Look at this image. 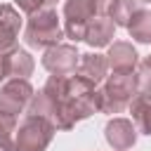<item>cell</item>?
I'll return each mask as SVG.
<instances>
[{
	"label": "cell",
	"mask_w": 151,
	"mask_h": 151,
	"mask_svg": "<svg viewBox=\"0 0 151 151\" xmlns=\"http://www.w3.org/2000/svg\"><path fill=\"white\" fill-rule=\"evenodd\" d=\"M94 111H99L97 85L76 73L50 76L28 104V113L52 120L57 130H71Z\"/></svg>",
	"instance_id": "cell-1"
},
{
	"label": "cell",
	"mask_w": 151,
	"mask_h": 151,
	"mask_svg": "<svg viewBox=\"0 0 151 151\" xmlns=\"http://www.w3.org/2000/svg\"><path fill=\"white\" fill-rule=\"evenodd\" d=\"M54 132L57 127L52 120L26 113L17 127V151H45L52 144Z\"/></svg>",
	"instance_id": "cell-4"
},
{
	"label": "cell",
	"mask_w": 151,
	"mask_h": 151,
	"mask_svg": "<svg viewBox=\"0 0 151 151\" xmlns=\"http://www.w3.org/2000/svg\"><path fill=\"white\" fill-rule=\"evenodd\" d=\"M127 109H130V113H132V123H134L137 132L151 137V94L137 92Z\"/></svg>",
	"instance_id": "cell-14"
},
{
	"label": "cell",
	"mask_w": 151,
	"mask_h": 151,
	"mask_svg": "<svg viewBox=\"0 0 151 151\" xmlns=\"http://www.w3.org/2000/svg\"><path fill=\"white\" fill-rule=\"evenodd\" d=\"M97 0H66L64 2V33L71 40H85L87 24L94 19Z\"/></svg>",
	"instance_id": "cell-5"
},
{
	"label": "cell",
	"mask_w": 151,
	"mask_h": 151,
	"mask_svg": "<svg viewBox=\"0 0 151 151\" xmlns=\"http://www.w3.org/2000/svg\"><path fill=\"white\" fill-rule=\"evenodd\" d=\"M137 90L151 94V57H144L137 64Z\"/></svg>",
	"instance_id": "cell-18"
},
{
	"label": "cell",
	"mask_w": 151,
	"mask_h": 151,
	"mask_svg": "<svg viewBox=\"0 0 151 151\" xmlns=\"http://www.w3.org/2000/svg\"><path fill=\"white\" fill-rule=\"evenodd\" d=\"M106 73H109V59H106V54H99V52L80 54L78 76H83V78H87L90 83L99 85V83L106 80Z\"/></svg>",
	"instance_id": "cell-12"
},
{
	"label": "cell",
	"mask_w": 151,
	"mask_h": 151,
	"mask_svg": "<svg viewBox=\"0 0 151 151\" xmlns=\"http://www.w3.org/2000/svg\"><path fill=\"white\" fill-rule=\"evenodd\" d=\"M14 2H17V7H19L21 12H26L28 17L47 7V5H45V0H14Z\"/></svg>",
	"instance_id": "cell-19"
},
{
	"label": "cell",
	"mask_w": 151,
	"mask_h": 151,
	"mask_svg": "<svg viewBox=\"0 0 151 151\" xmlns=\"http://www.w3.org/2000/svg\"><path fill=\"white\" fill-rule=\"evenodd\" d=\"M137 76L134 73H113L97 90V101L101 113H120L130 106L137 94Z\"/></svg>",
	"instance_id": "cell-3"
},
{
	"label": "cell",
	"mask_w": 151,
	"mask_h": 151,
	"mask_svg": "<svg viewBox=\"0 0 151 151\" xmlns=\"http://www.w3.org/2000/svg\"><path fill=\"white\" fill-rule=\"evenodd\" d=\"M54 2H57V0H45V5H47V7H52Z\"/></svg>",
	"instance_id": "cell-20"
},
{
	"label": "cell",
	"mask_w": 151,
	"mask_h": 151,
	"mask_svg": "<svg viewBox=\"0 0 151 151\" xmlns=\"http://www.w3.org/2000/svg\"><path fill=\"white\" fill-rule=\"evenodd\" d=\"M109 68H113V73H134L137 64H139V54L132 47V42L127 40H113L109 45Z\"/></svg>",
	"instance_id": "cell-10"
},
{
	"label": "cell",
	"mask_w": 151,
	"mask_h": 151,
	"mask_svg": "<svg viewBox=\"0 0 151 151\" xmlns=\"http://www.w3.org/2000/svg\"><path fill=\"white\" fill-rule=\"evenodd\" d=\"M137 127L132 120L127 118H111L106 125H104V137L109 142V146L113 151H127L134 146L137 142Z\"/></svg>",
	"instance_id": "cell-9"
},
{
	"label": "cell",
	"mask_w": 151,
	"mask_h": 151,
	"mask_svg": "<svg viewBox=\"0 0 151 151\" xmlns=\"http://www.w3.org/2000/svg\"><path fill=\"white\" fill-rule=\"evenodd\" d=\"M127 33L134 42H151V12L149 9H137L134 17L127 24Z\"/></svg>",
	"instance_id": "cell-15"
},
{
	"label": "cell",
	"mask_w": 151,
	"mask_h": 151,
	"mask_svg": "<svg viewBox=\"0 0 151 151\" xmlns=\"http://www.w3.org/2000/svg\"><path fill=\"white\" fill-rule=\"evenodd\" d=\"M17 116L0 113V151H17Z\"/></svg>",
	"instance_id": "cell-17"
},
{
	"label": "cell",
	"mask_w": 151,
	"mask_h": 151,
	"mask_svg": "<svg viewBox=\"0 0 151 151\" xmlns=\"http://www.w3.org/2000/svg\"><path fill=\"white\" fill-rule=\"evenodd\" d=\"M42 66L52 73V76H71L78 71V64H80V52L76 50V45H54L50 50H45L42 54Z\"/></svg>",
	"instance_id": "cell-7"
},
{
	"label": "cell",
	"mask_w": 151,
	"mask_h": 151,
	"mask_svg": "<svg viewBox=\"0 0 151 151\" xmlns=\"http://www.w3.org/2000/svg\"><path fill=\"white\" fill-rule=\"evenodd\" d=\"M21 31V14L14 5H0V52L17 47V38Z\"/></svg>",
	"instance_id": "cell-11"
},
{
	"label": "cell",
	"mask_w": 151,
	"mask_h": 151,
	"mask_svg": "<svg viewBox=\"0 0 151 151\" xmlns=\"http://www.w3.org/2000/svg\"><path fill=\"white\" fill-rule=\"evenodd\" d=\"M139 2H151V0H139Z\"/></svg>",
	"instance_id": "cell-21"
},
{
	"label": "cell",
	"mask_w": 151,
	"mask_h": 151,
	"mask_svg": "<svg viewBox=\"0 0 151 151\" xmlns=\"http://www.w3.org/2000/svg\"><path fill=\"white\" fill-rule=\"evenodd\" d=\"M113 33H116V24L109 19V17H94L90 24H87V31H85V42L90 47H109L113 42Z\"/></svg>",
	"instance_id": "cell-13"
},
{
	"label": "cell",
	"mask_w": 151,
	"mask_h": 151,
	"mask_svg": "<svg viewBox=\"0 0 151 151\" xmlns=\"http://www.w3.org/2000/svg\"><path fill=\"white\" fill-rule=\"evenodd\" d=\"M33 68H35V61L26 50L12 47L7 52H0V83L7 78H26L28 80Z\"/></svg>",
	"instance_id": "cell-8"
},
{
	"label": "cell",
	"mask_w": 151,
	"mask_h": 151,
	"mask_svg": "<svg viewBox=\"0 0 151 151\" xmlns=\"http://www.w3.org/2000/svg\"><path fill=\"white\" fill-rule=\"evenodd\" d=\"M64 26L59 21V14L54 7H45L35 14L28 17V24H26V31H24V40L28 47H35V50H50L54 45L61 42L64 38Z\"/></svg>",
	"instance_id": "cell-2"
},
{
	"label": "cell",
	"mask_w": 151,
	"mask_h": 151,
	"mask_svg": "<svg viewBox=\"0 0 151 151\" xmlns=\"http://www.w3.org/2000/svg\"><path fill=\"white\" fill-rule=\"evenodd\" d=\"M142 9V2L139 0H113V5L109 7V19L116 24V26H125L130 24V19L134 17V12Z\"/></svg>",
	"instance_id": "cell-16"
},
{
	"label": "cell",
	"mask_w": 151,
	"mask_h": 151,
	"mask_svg": "<svg viewBox=\"0 0 151 151\" xmlns=\"http://www.w3.org/2000/svg\"><path fill=\"white\" fill-rule=\"evenodd\" d=\"M35 90L26 78H9L0 87V113L19 116L24 109H28Z\"/></svg>",
	"instance_id": "cell-6"
}]
</instances>
